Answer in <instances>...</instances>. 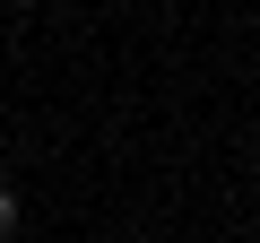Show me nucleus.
I'll return each instance as SVG.
<instances>
[{
	"label": "nucleus",
	"instance_id": "f257e3e1",
	"mask_svg": "<svg viewBox=\"0 0 260 243\" xmlns=\"http://www.w3.org/2000/svg\"><path fill=\"white\" fill-rule=\"evenodd\" d=\"M18 217H26V208H18V191H9V183H0V243H9V234H18Z\"/></svg>",
	"mask_w": 260,
	"mask_h": 243
},
{
	"label": "nucleus",
	"instance_id": "f03ea898",
	"mask_svg": "<svg viewBox=\"0 0 260 243\" xmlns=\"http://www.w3.org/2000/svg\"><path fill=\"white\" fill-rule=\"evenodd\" d=\"M9 9H44V0H9Z\"/></svg>",
	"mask_w": 260,
	"mask_h": 243
}]
</instances>
